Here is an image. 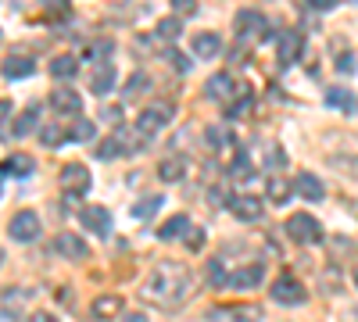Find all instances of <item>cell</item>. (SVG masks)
<instances>
[{
  "instance_id": "obj_19",
  "label": "cell",
  "mask_w": 358,
  "mask_h": 322,
  "mask_svg": "<svg viewBox=\"0 0 358 322\" xmlns=\"http://www.w3.org/2000/svg\"><path fill=\"white\" fill-rule=\"evenodd\" d=\"M187 158L183 154H172V158H165L162 165H158V175H162V180L165 183H179V180H183V175H187Z\"/></svg>"
},
{
  "instance_id": "obj_22",
  "label": "cell",
  "mask_w": 358,
  "mask_h": 322,
  "mask_svg": "<svg viewBox=\"0 0 358 322\" xmlns=\"http://www.w3.org/2000/svg\"><path fill=\"white\" fill-rule=\"evenodd\" d=\"M194 226H190V219L187 215H172L162 229H158V240H176V237H187Z\"/></svg>"
},
{
  "instance_id": "obj_44",
  "label": "cell",
  "mask_w": 358,
  "mask_h": 322,
  "mask_svg": "<svg viewBox=\"0 0 358 322\" xmlns=\"http://www.w3.org/2000/svg\"><path fill=\"white\" fill-rule=\"evenodd\" d=\"M337 68H341V72H351V68H355V61H351V57H341Z\"/></svg>"
},
{
  "instance_id": "obj_16",
  "label": "cell",
  "mask_w": 358,
  "mask_h": 322,
  "mask_svg": "<svg viewBox=\"0 0 358 322\" xmlns=\"http://www.w3.org/2000/svg\"><path fill=\"white\" fill-rule=\"evenodd\" d=\"M36 72V61L33 57H25V54H8V61H4V79L15 82V79H25V75H33Z\"/></svg>"
},
{
  "instance_id": "obj_5",
  "label": "cell",
  "mask_w": 358,
  "mask_h": 322,
  "mask_svg": "<svg viewBox=\"0 0 358 322\" xmlns=\"http://www.w3.org/2000/svg\"><path fill=\"white\" fill-rule=\"evenodd\" d=\"M287 233H290V240H297V244H319V240H322V226H319V219L301 215V212L287 219Z\"/></svg>"
},
{
  "instance_id": "obj_26",
  "label": "cell",
  "mask_w": 358,
  "mask_h": 322,
  "mask_svg": "<svg viewBox=\"0 0 358 322\" xmlns=\"http://www.w3.org/2000/svg\"><path fill=\"white\" fill-rule=\"evenodd\" d=\"M162 200H165V197H158V193H151V197H140V200L133 204V215H136V219H151V215L162 208Z\"/></svg>"
},
{
  "instance_id": "obj_45",
  "label": "cell",
  "mask_w": 358,
  "mask_h": 322,
  "mask_svg": "<svg viewBox=\"0 0 358 322\" xmlns=\"http://www.w3.org/2000/svg\"><path fill=\"white\" fill-rule=\"evenodd\" d=\"M355 283H358V272H355Z\"/></svg>"
},
{
  "instance_id": "obj_42",
  "label": "cell",
  "mask_w": 358,
  "mask_h": 322,
  "mask_svg": "<svg viewBox=\"0 0 358 322\" xmlns=\"http://www.w3.org/2000/svg\"><path fill=\"white\" fill-rule=\"evenodd\" d=\"M122 322H151V319H147L143 312H126V319Z\"/></svg>"
},
{
  "instance_id": "obj_14",
  "label": "cell",
  "mask_w": 358,
  "mask_h": 322,
  "mask_svg": "<svg viewBox=\"0 0 358 322\" xmlns=\"http://www.w3.org/2000/svg\"><path fill=\"white\" fill-rule=\"evenodd\" d=\"M326 104L334 111H344V115H358V94H351L348 86H330L326 90Z\"/></svg>"
},
{
  "instance_id": "obj_37",
  "label": "cell",
  "mask_w": 358,
  "mask_h": 322,
  "mask_svg": "<svg viewBox=\"0 0 358 322\" xmlns=\"http://www.w3.org/2000/svg\"><path fill=\"white\" fill-rule=\"evenodd\" d=\"M172 11H176V18L194 15V11H197V0H172Z\"/></svg>"
},
{
  "instance_id": "obj_6",
  "label": "cell",
  "mask_w": 358,
  "mask_h": 322,
  "mask_svg": "<svg viewBox=\"0 0 358 322\" xmlns=\"http://www.w3.org/2000/svg\"><path fill=\"white\" fill-rule=\"evenodd\" d=\"M62 186H65V193H72V197L90 193V186H94V180H90V168L79 165V161L65 165V168H62Z\"/></svg>"
},
{
  "instance_id": "obj_9",
  "label": "cell",
  "mask_w": 358,
  "mask_h": 322,
  "mask_svg": "<svg viewBox=\"0 0 358 322\" xmlns=\"http://www.w3.org/2000/svg\"><path fill=\"white\" fill-rule=\"evenodd\" d=\"M229 212L241 222H258L262 212H265V204L258 197H251V193H236V197H229Z\"/></svg>"
},
{
  "instance_id": "obj_13",
  "label": "cell",
  "mask_w": 358,
  "mask_h": 322,
  "mask_svg": "<svg viewBox=\"0 0 358 322\" xmlns=\"http://www.w3.org/2000/svg\"><path fill=\"white\" fill-rule=\"evenodd\" d=\"M54 251L62 254V258H72V261H83L90 254L86 240L76 237V233H57V237H54Z\"/></svg>"
},
{
  "instance_id": "obj_28",
  "label": "cell",
  "mask_w": 358,
  "mask_h": 322,
  "mask_svg": "<svg viewBox=\"0 0 358 322\" xmlns=\"http://www.w3.org/2000/svg\"><path fill=\"white\" fill-rule=\"evenodd\" d=\"M268 197H273V204H287L290 200V183L280 180V175H268Z\"/></svg>"
},
{
  "instance_id": "obj_29",
  "label": "cell",
  "mask_w": 358,
  "mask_h": 322,
  "mask_svg": "<svg viewBox=\"0 0 358 322\" xmlns=\"http://www.w3.org/2000/svg\"><path fill=\"white\" fill-rule=\"evenodd\" d=\"M204 276H208V283L212 286H229V276H226V265L215 258V261H208L204 265Z\"/></svg>"
},
{
  "instance_id": "obj_8",
  "label": "cell",
  "mask_w": 358,
  "mask_h": 322,
  "mask_svg": "<svg viewBox=\"0 0 358 322\" xmlns=\"http://www.w3.org/2000/svg\"><path fill=\"white\" fill-rule=\"evenodd\" d=\"M79 222L90 233H97V237H108V233H111V212L101 208V204H86V208L79 212Z\"/></svg>"
},
{
  "instance_id": "obj_32",
  "label": "cell",
  "mask_w": 358,
  "mask_h": 322,
  "mask_svg": "<svg viewBox=\"0 0 358 322\" xmlns=\"http://www.w3.org/2000/svg\"><path fill=\"white\" fill-rule=\"evenodd\" d=\"M179 33H183L179 18H162V22H158V36H162V40H179Z\"/></svg>"
},
{
  "instance_id": "obj_24",
  "label": "cell",
  "mask_w": 358,
  "mask_h": 322,
  "mask_svg": "<svg viewBox=\"0 0 358 322\" xmlns=\"http://www.w3.org/2000/svg\"><path fill=\"white\" fill-rule=\"evenodd\" d=\"M118 312H122V298H118V294H104V298L94 301V315L97 319H115Z\"/></svg>"
},
{
  "instance_id": "obj_30",
  "label": "cell",
  "mask_w": 358,
  "mask_h": 322,
  "mask_svg": "<svg viewBox=\"0 0 358 322\" xmlns=\"http://www.w3.org/2000/svg\"><path fill=\"white\" fill-rule=\"evenodd\" d=\"M40 140L47 143V147H62V143L69 140V133H65L62 126H43V129H40Z\"/></svg>"
},
{
  "instance_id": "obj_1",
  "label": "cell",
  "mask_w": 358,
  "mask_h": 322,
  "mask_svg": "<svg viewBox=\"0 0 358 322\" xmlns=\"http://www.w3.org/2000/svg\"><path fill=\"white\" fill-rule=\"evenodd\" d=\"M190 283H194V276H190L187 265L162 261V265L147 276V283L140 286V294H143V301H151L158 308H176L190 298Z\"/></svg>"
},
{
  "instance_id": "obj_33",
  "label": "cell",
  "mask_w": 358,
  "mask_h": 322,
  "mask_svg": "<svg viewBox=\"0 0 358 322\" xmlns=\"http://www.w3.org/2000/svg\"><path fill=\"white\" fill-rule=\"evenodd\" d=\"M94 133H97V126L79 115V119H76V126H72V140H94Z\"/></svg>"
},
{
  "instance_id": "obj_3",
  "label": "cell",
  "mask_w": 358,
  "mask_h": 322,
  "mask_svg": "<svg viewBox=\"0 0 358 322\" xmlns=\"http://www.w3.org/2000/svg\"><path fill=\"white\" fill-rule=\"evenodd\" d=\"M172 104H151V108H143L136 115V133L140 136H158L169 122H172Z\"/></svg>"
},
{
  "instance_id": "obj_7",
  "label": "cell",
  "mask_w": 358,
  "mask_h": 322,
  "mask_svg": "<svg viewBox=\"0 0 358 322\" xmlns=\"http://www.w3.org/2000/svg\"><path fill=\"white\" fill-rule=\"evenodd\" d=\"M204 94L212 97V101H219V104H229V108H233V97L241 94V86L233 82V75H229V72H215L212 79L204 82Z\"/></svg>"
},
{
  "instance_id": "obj_25",
  "label": "cell",
  "mask_w": 358,
  "mask_h": 322,
  "mask_svg": "<svg viewBox=\"0 0 358 322\" xmlns=\"http://www.w3.org/2000/svg\"><path fill=\"white\" fill-rule=\"evenodd\" d=\"M126 151V143H122V133H115L111 140H104V143H97V158H104V161H111V158H118Z\"/></svg>"
},
{
  "instance_id": "obj_10",
  "label": "cell",
  "mask_w": 358,
  "mask_h": 322,
  "mask_svg": "<svg viewBox=\"0 0 358 322\" xmlns=\"http://www.w3.org/2000/svg\"><path fill=\"white\" fill-rule=\"evenodd\" d=\"M273 301H280V305H301L305 301V286L297 283L294 276H280V279H273Z\"/></svg>"
},
{
  "instance_id": "obj_12",
  "label": "cell",
  "mask_w": 358,
  "mask_h": 322,
  "mask_svg": "<svg viewBox=\"0 0 358 322\" xmlns=\"http://www.w3.org/2000/svg\"><path fill=\"white\" fill-rule=\"evenodd\" d=\"M276 43H280V61L283 65H294L297 57H301V50H305V40H301L297 29H283V33H276Z\"/></svg>"
},
{
  "instance_id": "obj_43",
  "label": "cell",
  "mask_w": 358,
  "mask_h": 322,
  "mask_svg": "<svg viewBox=\"0 0 358 322\" xmlns=\"http://www.w3.org/2000/svg\"><path fill=\"white\" fill-rule=\"evenodd\" d=\"M29 322H57V319H54L50 312H36V315H33V319H29Z\"/></svg>"
},
{
  "instance_id": "obj_15",
  "label": "cell",
  "mask_w": 358,
  "mask_h": 322,
  "mask_svg": "<svg viewBox=\"0 0 358 322\" xmlns=\"http://www.w3.org/2000/svg\"><path fill=\"white\" fill-rule=\"evenodd\" d=\"M47 72H50V79H57V82H69V79H76L79 61H76L72 54H54L50 65H47Z\"/></svg>"
},
{
  "instance_id": "obj_34",
  "label": "cell",
  "mask_w": 358,
  "mask_h": 322,
  "mask_svg": "<svg viewBox=\"0 0 358 322\" xmlns=\"http://www.w3.org/2000/svg\"><path fill=\"white\" fill-rule=\"evenodd\" d=\"M236 315H233V322H262V312L255 308V305H248V308H233Z\"/></svg>"
},
{
  "instance_id": "obj_4",
  "label": "cell",
  "mask_w": 358,
  "mask_h": 322,
  "mask_svg": "<svg viewBox=\"0 0 358 322\" xmlns=\"http://www.w3.org/2000/svg\"><path fill=\"white\" fill-rule=\"evenodd\" d=\"M8 237H11V240H18V244L36 240V237H40V215H36L33 208L15 212V215H11V222H8Z\"/></svg>"
},
{
  "instance_id": "obj_23",
  "label": "cell",
  "mask_w": 358,
  "mask_h": 322,
  "mask_svg": "<svg viewBox=\"0 0 358 322\" xmlns=\"http://www.w3.org/2000/svg\"><path fill=\"white\" fill-rule=\"evenodd\" d=\"M33 168H36V161L29 154H8L4 158V175H18V180H22V175H29Z\"/></svg>"
},
{
  "instance_id": "obj_31",
  "label": "cell",
  "mask_w": 358,
  "mask_h": 322,
  "mask_svg": "<svg viewBox=\"0 0 358 322\" xmlns=\"http://www.w3.org/2000/svg\"><path fill=\"white\" fill-rule=\"evenodd\" d=\"M43 15H50V18H69V15H72V0H43Z\"/></svg>"
},
{
  "instance_id": "obj_39",
  "label": "cell",
  "mask_w": 358,
  "mask_h": 322,
  "mask_svg": "<svg viewBox=\"0 0 358 322\" xmlns=\"http://www.w3.org/2000/svg\"><path fill=\"white\" fill-rule=\"evenodd\" d=\"M337 4V0H305V8H312V11H330Z\"/></svg>"
},
{
  "instance_id": "obj_35",
  "label": "cell",
  "mask_w": 358,
  "mask_h": 322,
  "mask_svg": "<svg viewBox=\"0 0 358 322\" xmlns=\"http://www.w3.org/2000/svg\"><path fill=\"white\" fill-rule=\"evenodd\" d=\"M236 180H251V165H248V158L244 154H236V161H233V168H229Z\"/></svg>"
},
{
  "instance_id": "obj_21",
  "label": "cell",
  "mask_w": 358,
  "mask_h": 322,
  "mask_svg": "<svg viewBox=\"0 0 358 322\" xmlns=\"http://www.w3.org/2000/svg\"><path fill=\"white\" fill-rule=\"evenodd\" d=\"M194 54L204 57V61H208V57H219L222 54V40L215 33H197L194 36Z\"/></svg>"
},
{
  "instance_id": "obj_17",
  "label": "cell",
  "mask_w": 358,
  "mask_h": 322,
  "mask_svg": "<svg viewBox=\"0 0 358 322\" xmlns=\"http://www.w3.org/2000/svg\"><path fill=\"white\" fill-rule=\"evenodd\" d=\"M294 190L301 193L305 200H322V197H326L322 180H319V175H312V172H301V175H297V180H294Z\"/></svg>"
},
{
  "instance_id": "obj_2",
  "label": "cell",
  "mask_w": 358,
  "mask_h": 322,
  "mask_svg": "<svg viewBox=\"0 0 358 322\" xmlns=\"http://www.w3.org/2000/svg\"><path fill=\"white\" fill-rule=\"evenodd\" d=\"M236 36H241V43L268 40V22H265V15L255 11V8H244L241 15H236Z\"/></svg>"
},
{
  "instance_id": "obj_41",
  "label": "cell",
  "mask_w": 358,
  "mask_h": 322,
  "mask_svg": "<svg viewBox=\"0 0 358 322\" xmlns=\"http://www.w3.org/2000/svg\"><path fill=\"white\" fill-rule=\"evenodd\" d=\"M201 244H204V233H201V229L194 226V229H190V251H197Z\"/></svg>"
},
{
  "instance_id": "obj_18",
  "label": "cell",
  "mask_w": 358,
  "mask_h": 322,
  "mask_svg": "<svg viewBox=\"0 0 358 322\" xmlns=\"http://www.w3.org/2000/svg\"><path fill=\"white\" fill-rule=\"evenodd\" d=\"M262 279H265V269L255 261V265H248V269H236V272L229 276V286H236V290H255Z\"/></svg>"
},
{
  "instance_id": "obj_27",
  "label": "cell",
  "mask_w": 358,
  "mask_h": 322,
  "mask_svg": "<svg viewBox=\"0 0 358 322\" xmlns=\"http://www.w3.org/2000/svg\"><path fill=\"white\" fill-rule=\"evenodd\" d=\"M36 126H40V111H36V108H29V111H22V115H18V122H15V136H29Z\"/></svg>"
},
{
  "instance_id": "obj_11",
  "label": "cell",
  "mask_w": 358,
  "mask_h": 322,
  "mask_svg": "<svg viewBox=\"0 0 358 322\" xmlns=\"http://www.w3.org/2000/svg\"><path fill=\"white\" fill-rule=\"evenodd\" d=\"M50 108L54 111H62V115H76L79 119V111H83V97L72 90V86H54V94H50Z\"/></svg>"
},
{
  "instance_id": "obj_20",
  "label": "cell",
  "mask_w": 358,
  "mask_h": 322,
  "mask_svg": "<svg viewBox=\"0 0 358 322\" xmlns=\"http://www.w3.org/2000/svg\"><path fill=\"white\" fill-rule=\"evenodd\" d=\"M90 90H94L97 97H104V94L115 90V65H111V61H104V65L94 72V79H90Z\"/></svg>"
},
{
  "instance_id": "obj_36",
  "label": "cell",
  "mask_w": 358,
  "mask_h": 322,
  "mask_svg": "<svg viewBox=\"0 0 358 322\" xmlns=\"http://www.w3.org/2000/svg\"><path fill=\"white\" fill-rule=\"evenodd\" d=\"M143 90H147V75L136 72V75L129 79V86H126V97H136V94H143Z\"/></svg>"
},
{
  "instance_id": "obj_38",
  "label": "cell",
  "mask_w": 358,
  "mask_h": 322,
  "mask_svg": "<svg viewBox=\"0 0 358 322\" xmlns=\"http://www.w3.org/2000/svg\"><path fill=\"white\" fill-rule=\"evenodd\" d=\"M111 47H115L111 40H97L94 47H90V57H97V61H101V57H108V54H111Z\"/></svg>"
},
{
  "instance_id": "obj_40",
  "label": "cell",
  "mask_w": 358,
  "mask_h": 322,
  "mask_svg": "<svg viewBox=\"0 0 358 322\" xmlns=\"http://www.w3.org/2000/svg\"><path fill=\"white\" fill-rule=\"evenodd\" d=\"M208 143H212V147L219 151L222 143H226V133H222V129H208Z\"/></svg>"
}]
</instances>
